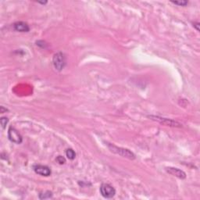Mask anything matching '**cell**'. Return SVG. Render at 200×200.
<instances>
[{"mask_svg":"<svg viewBox=\"0 0 200 200\" xmlns=\"http://www.w3.org/2000/svg\"><path fill=\"white\" fill-rule=\"evenodd\" d=\"M107 146L109 148L111 152H113L115 154L124 157V158H128L129 160H135V155L131 151H130L128 148H121V147L116 146V145H113L110 143H107Z\"/></svg>","mask_w":200,"mask_h":200,"instance_id":"1","label":"cell"},{"mask_svg":"<svg viewBox=\"0 0 200 200\" xmlns=\"http://www.w3.org/2000/svg\"><path fill=\"white\" fill-rule=\"evenodd\" d=\"M100 194L106 198H112L115 196L116 190L113 187L108 183H103L99 188Z\"/></svg>","mask_w":200,"mask_h":200,"instance_id":"2","label":"cell"},{"mask_svg":"<svg viewBox=\"0 0 200 200\" xmlns=\"http://www.w3.org/2000/svg\"><path fill=\"white\" fill-rule=\"evenodd\" d=\"M52 63L56 71H61L66 65L65 56L62 52H57L53 56Z\"/></svg>","mask_w":200,"mask_h":200,"instance_id":"3","label":"cell"},{"mask_svg":"<svg viewBox=\"0 0 200 200\" xmlns=\"http://www.w3.org/2000/svg\"><path fill=\"white\" fill-rule=\"evenodd\" d=\"M8 137L12 142L16 144H21L23 141V138L18 131L13 127H10L8 130Z\"/></svg>","mask_w":200,"mask_h":200,"instance_id":"4","label":"cell"},{"mask_svg":"<svg viewBox=\"0 0 200 200\" xmlns=\"http://www.w3.org/2000/svg\"><path fill=\"white\" fill-rule=\"evenodd\" d=\"M149 117L152 120H154V121H156L158 122L161 123L163 125H166V126H171V127H181V125L178 123L177 121H172V120L167 119V118H162L160 117H156V116H149Z\"/></svg>","mask_w":200,"mask_h":200,"instance_id":"5","label":"cell"},{"mask_svg":"<svg viewBox=\"0 0 200 200\" xmlns=\"http://www.w3.org/2000/svg\"><path fill=\"white\" fill-rule=\"evenodd\" d=\"M33 169H34V171H35V172L37 174H39L41 176L48 177L52 174L51 169H50L48 167L45 165H40V164L35 165L34 166V167H33Z\"/></svg>","mask_w":200,"mask_h":200,"instance_id":"6","label":"cell"},{"mask_svg":"<svg viewBox=\"0 0 200 200\" xmlns=\"http://www.w3.org/2000/svg\"><path fill=\"white\" fill-rule=\"evenodd\" d=\"M166 171L174 177H177L179 179H185L186 178V174L181 170L178 169V168L169 167H166Z\"/></svg>","mask_w":200,"mask_h":200,"instance_id":"7","label":"cell"},{"mask_svg":"<svg viewBox=\"0 0 200 200\" xmlns=\"http://www.w3.org/2000/svg\"><path fill=\"white\" fill-rule=\"evenodd\" d=\"M13 28L15 31H19V32H28L30 31L28 24L24 21H18V22L14 23Z\"/></svg>","mask_w":200,"mask_h":200,"instance_id":"8","label":"cell"},{"mask_svg":"<svg viewBox=\"0 0 200 200\" xmlns=\"http://www.w3.org/2000/svg\"><path fill=\"white\" fill-rule=\"evenodd\" d=\"M66 156L67 157L68 159L71 160H74L76 157V152H74V150L72 148H67L66 151Z\"/></svg>","mask_w":200,"mask_h":200,"instance_id":"9","label":"cell"},{"mask_svg":"<svg viewBox=\"0 0 200 200\" xmlns=\"http://www.w3.org/2000/svg\"><path fill=\"white\" fill-rule=\"evenodd\" d=\"M52 197V192L50 191H46L45 192H40L39 198L40 199H46Z\"/></svg>","mask_w":200,"mask_h":200,"instance_id":"10","label":"cell"},{"mask_svg":"<svg viewBox=\"0 0 200 200\" xmlns=\"http://www.w3.org/2000/svg\"><path fill=\"white\" fill-rule=\"evenodd\" d=\"M8 122H9V119L7 117H1V119H0V123H1L2 129H5Z\"/></svg>","mask_w":200,"mask_h":200,"instance_id":"11","label":"cell"},{"mask_svg":"<svg viewBox=\"0 0 200 200\" xmlns=\"http://www.w3.org/2000/svg\"><path fill=\"white\" fill-rule=\"evenodd\" d=\"M171 2L175 4V5L181 6H185L188 3V1H171Z\"/></svg>","mask_w":200,"mask_h":200,"instance_id":"12","label":"cell"},{"mask_svg":"<svg viewBox=\"0 0 200 200\" xmlns=\"http://www.w3.org/2000/svg\"><path fill=\"white\" fill-rule=\"evenodd\" d=\"M56 161L59 163L60 164L62 165V164H64L66 163V159L63 156H57Z\"/></svg>","mask_w":200,"mask_h":200,"instance_id":"13","label":"cell"},{"mask_svg":"<svg viewBox=\"0 0 200 200\" xmlns=\"http://www.w3.org/2000/svg\"><path fill=\"white\" fill-rule=\"evenodd\" d=\"M4 111H6H6H8V110L4 109V107L3 106H1V108H0V112L2 113H3Z\"/></svg>","mask_w":200,"mask_h":200,"instance_id":"14","label":"cell"},{"mask_svg":"<svg viewBox=\"0 0 200 200\" xmlns=\"http://www.w3.org/2000/svg\"><path fill=\"white\" fill-rule=\"evenodd\" d=\"M198 26H199V24H198V23H194V27L196 28L197 31H199V28H198Z\"/></svg>","mask_w":200,"mask_h":200,"instance_id":"15","label":"cell"},{"mask_svg":"<svg viewBox=\"0 0 200 200\" xmlns=\"http://www.w3.org/2000/svg\"><path fill=\"white\" fill-rule=\"evenodd\" d=\"M38 2V3H40V4H43V5H45V4L47 3L46 1H45V2Z\"/></svg>","mask_w":200,"mask_h":200,"instance_id":"16","label":"cell"}]
</instances>
